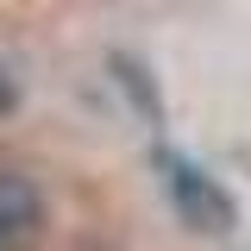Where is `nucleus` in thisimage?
Masks as SVG:
<instances>
[{"label":"nucleus","instance_id":"nucleus-3","mask_svg":"<svg viewBox=\"0 0 251 251\" xmlns=\"http://www.w3.org/2000/svg\"><path fill=\"white\" fill-rule=\"evenodd\" d=\"M13 100H19V88H13V75L0 69V113H13Z\"/></svg>","mask_w":251,"mask_h":251},{"label":"nucleus","instance_id":"nucleus-1","mask_svg":"<svg viewBox=\"0 0 251 251\" xmlns=\"http://www.w3.org/2000/svg\"><path fill=\"white\" fill-rule=\"evenodd\" d=\"M157 163H163V176H170V201H176V214H182L188 226H201V232H232L239 207H232V195H226L207 170H195V163L176 157V151H157Z\"/></svg>","mask_w":251,"mask_h":251},{"label":"nucleus","instance_id":"nucleus-2","mask_svg":"<svg viewBox=\"0 0 251 251\" xmlns=\"http://www.w3.org/2000/svg\"><path fill=\"white\" fill-rule=\"evenodd\" d=\"M38 188L19 176H0V251H25L38 232Z\"/></svg>","mask_w":251,"mask_h":251}]
</instances>
